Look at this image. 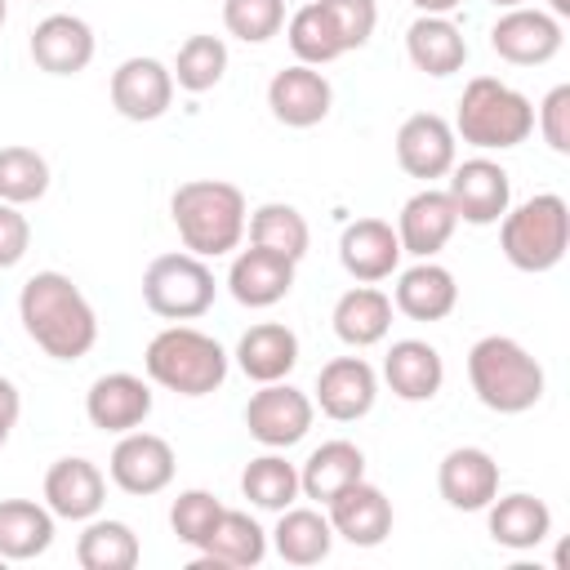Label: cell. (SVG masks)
<instances>
[{"mask_svg": "<svg viewBox=\"0 0 570 570\" xmlns=\"http://www.w3.org/2000/svg\"><path fill=\"white\" fill-rule=\"evenodd\" d=\"M534 134V102L499 76H472L454 111V138L476 151H508Z\"/></svg>", "mask_w": 570, "mask_h": 570, "instance_id": "obj_4", "label": "cell"}, {"mask_svg": "<svg viewBox=\"0 0 570 570\" xmlns=\"http://www.w3.org/2000/svg\"><path fill=\"white\" fill-rule=\"evenodd\" d=\"M485 525H490V539L499 548H512V552H530L539 548L548 534H552V508L525 490L517 494H494L485 503Z\"/></svg>", "mask_w": 570, "mask_h": 570, "instance_id": "obj_25", "label": "cell"}, {"mask_svg": "<svg viewBox=\"0 0 570 570\" xmlns=\"http://www.w3.org/2000/svg\"><path fill=\"white\" fill-rule=\"evenodd\" d=\"M419 13H454L463 0H410Z\"/></svg>", "mask_w": 570, "mask_h": 570, "instance_id": "obj_46", "label": "cell"}, {"mask_svg": "<svg viewBox=\"0 0 570 570\" xmlns=\"http://www.w3.org/2000/svg\"><path fill=\"white\" fill-rule=\"evenodd\" d=\"M45 191H49V160L36 147H22V142L0 147V200L31 205Z\"/></svg>", "mask_w": 570, "mask_h": 570, "instance_id": "obj_39", "label": "cell"}, {"mask_svg": "<svg viewBox=\"0 0 570 570\" xmlns=\"http://www.w3.org/2000/svg\"><path fill=\"white\" fill-rule=\"evenodd\" d=\"M321 9L334 22V36H338L343 53L370 45V36L379 27V4L374 0H321Z\"/></svg>", "mask_w": 570, "mask_h": 570, "instance_id": "obj_42", "label": "cell"}, {"mask_svg": "<svg viewBox=\"0 0 570 570\" xmlns=\"http://www.w3.org/2000/svg\"><path fill=\"white\" fill-rule=\"evenodd\" d=\"M468 383L494 414H525L543 401V365L508 334H485L472 343Z\"/></svg>", "mask_w": 570, "mask_h": 570, "instance_id": "obj_3", "label": "cell"}, {"mask_svg": "<svg viewBox=\"0 0 570 570\" xmlns=\"http://www.w3.org/2000/svg\"><path fill=\"white\" fill-rule=\"evenodd\" d=\"M174 468H178L174 445H169L165 436L138 432V428H134V432H120V441H116V450H111V459H107L111 481H116L125 494H138V499L160 494V490L174 481Z\"/></svg>", "mask_w": 570, "mask_h": 570, "instance_id": "obj_11", "label": "cell"}, {"mask_svg": "<svg viewBox=\"0 0 570 570\" xmlns=\"http://www.w3.org/2000/svg\"><path fill=\"white\" fill-rule=\"evenodd\" d=\"M383 383L392 387L396 401H432L445 383V361L428 338H396L383 356Z\"/></svg>", "mask_w": 570, "mask_h": 570, "instance_id": "obj_24", "label": "cell"}, {"mask_svg": "<svg viewBox=\"0 0 570 570\" xmlns=\"http://www.w3.org/2000/svg\"><path fill=\"white\" fill-rule=\"evenodd\" d=\"M459 160V138H454V125L436 111H414L410 120H401L396 129V165L410 174V178H445Z\"/></svg>", "mask_w": 570, "mask_h": 570, "instance_id": "obj_12", "label": "cell"}, {"mask_svg": "<svg viewBox=\"0 0 570 570\" xmlns=\"http://www.w3.org/2000/svg\"><path fill=\"white\" fill-rule=\"evenodd\" d=\"M379 401V374L365 356H334L316 374V405L334 423H356Z\"/></svg>", "mask_w": 570, "mask_h": 570, "instance_id": "obj_13", "label": "cell"}, {"mask_svg": "<svg viewBox=\"0 0 570 570\" xmlns=\"http://www.w3.org/2000/svg\"><path fill=\"white\" fill-rule=\"evenodd\" d=\"M361 476H365V454H361V445H352V441L338 436V441H321V445L307 454V463L298 468V490L325 508L338 490H347V485L361 481Z\"/></svg>", "mask_w": 570, "mask_h": 570, "instance_id": "obj_31", "label": "cell"}, {"mask_svg": "<svg viewBox=\"0 0 570 570\" xmlns=\"http://www.w3.org/2000/svg\"><path fill=\"white\" fill-rule=\"evenodd\" d=\"M169 218L178 227V240L196 258H223L245 236V191L223 178H191L178 183L169 196Z\"/></svg>", "mask_w": 570, "mask_h": 570, "instance_id": "obj_2", "label": "cell"}, {"mask_svg": "<svg viewBox=\"0 0 570 570\" xmlns=\"http://www.w3.org/2000/svg\"><path fill=\"white\" fill-rule=\"evenodd\" d=\"M548 13L552 18H570V0H548Z\"/></svg>", "mask_w": 570, "mask_h": 570, "instance_id": "obj_47", "label": "cell"}, {"mask_svg": "<svg viewBox=\"0 0 570 570\" xmlns=\"http://www.w3.org/2000/svg\"><path fill=\"white\" fill-rule=\"evenodd\" d=\"M405 53L423 76H454L468 62V40L450 22V13H419L405 31Z\"/></svg>", "mask_w": 570, "mask_h": 570, "instance_id": "obj_29", "label": "cell"}, {"mask_svg": "<svg viewBox=\"0 0 570 570\" xmlns=\"http://www.w3.org/2000/svg\"><path fill=\"white\" fill-rule=\"evenodd\" d=\"M294 258H285V254H272V249H258V245H249V249H240L236 258H232V267H227V289H232V298L240 303V307H276L289 289H294Z\"/></svg>", "mask_w": 570, "mask_h": 570, "instance_id": "obj_21", "label": "cell"}, {"mask_svg": "<svg viewBox=\"0 0 570 570\" xmlns=\"http://www.w3.org/2000/svg\"><path fill=\"white\" fill-rule=\"evenodd\" d=\"M334 334L347 343V347H374L387 338L392 330V298L374 285H352L347 294H338L334 303Z\"/></svg>", "mask_w": 570, "mask_h": 570, "instance_id": "obj_30", "label": "cell"}, {"mask_svg": "<svg viewBox=\"0 0 570 570\" xmlns=\"http://www.w3.org/2000/svg\"><path fill=\"white\" fill-rule=\"evenodd\" d=\"M142 370L156 387L178 392V396H209L223 387L227 379V352L218 338H209L196 325H165L147 352H142Z\"/></svg>", "mask_w": 570, "mask_h": 570, "instance_id": "obj_5", "label": "cell"}, {"mask_svg": "<svg viewBox=\"0 0 570 570\" xmlns=\"http://www.w3.org/2000/svg\"><path fill=\"white\" fill-rule=\"evenodd\" d=\"M494 9H517V4H525V0H490Z\"/></svg>", "mask_w": 570, "mask_h": 570, "instance_id": "obj_48", "label": "cell"}, {"mask_svg": "<svg viewBox=\"0 0 570 570\" xmlns=\"http://www.w3.org/2000/svg\"><path fill=\"white\" fill-rule=\"evenodd\" d=\"M267 107H272V116H276L281 125H289V129H312V125H321V120L330 116L334 89H330V80H325L321 67L294 62V67H285V71L272 76V85H267Z\"/></svg>", "mask_w": 570, "mask_h": 570, "instance_id": "obj_17", "label": "cell"}, {"mask_svg": "<svg viewBox=\"0 0 570 570\" xmlns=\"http://www.w3.org/2000/svg\"><path fill=\"white\" fill-rule=\"evenodd\" d=\"M18 321L27 338L53 361H80L98 343V316L80 285L62 272H36L18 294Z\"/></svg>", "mask_w": 570, "mask_h": 570, "instance_id": "obj_1", "label": "cell"}, {"mask_svg": "<svg viewBox=\"0 0 570 570\" xmlns=\"http://www.w3.org/2000/svg\"><path fill=\"white\" fill-rule=\"evenodd\" d=\"M325 517L334 525V539H347L352 548H379L392 534V499L365 476L338 490L325 503Z\"/></svg>", "mask_w": 570, "mask_h": 570, "instance_id": "obj_16", "label": "cell"}, {"mask_svg": "<svg viewBox=\"0 0 570 570\" xmlns=\"http://www.w3.org/2000/svg\"><path fill=\"white\" fill-rule=\"evenodd\" d=\"M338 263L356 285H379L401 267L396 227L383 218H356L338 236Z\"/></svg>", "mask_w": 570, "mask_h": 570, "instance_id": "obj_18", "label": "cell"}, {"mask_svg": "<svg viewBox=\"0 0 570 570\" xmlns=\"http://www.w3.org/2000/svg\"><path fill=\"white\" fill-rule=\"evenodd\" d=\"M561 45H566L561 18H552L548 9L517 4V9H503L499 22L490 27V49L512 67H543L561 53Z\"/></svg>", "mask_w": 570, "mask_h": 570, "instance_id": "obj_9", "label": "cell"}, {"mask_svg": "<svg viewBox=\"0 0 570 570\" xmlns=\"http://www.w3.org/2000/svg\"><path fill=\"white\" fill-rule=\"evenodd\" d=\"M218 281L196 254H160L142 272V303L165 321H196L214 307Z\"/></svg>", "mask_w": 570, "mask_h": 570, "instance_id": "obj_7", "label": "cell"}, {"mask_svg": "<svg viewBox=\"0 0 570 570\" xmlns=\"http://www.w3.org/2000/svg\"><path fill=\"white\" fill-rule=\"evenodd\" d=\"M18 414H22V396H18L13 379L0 374V450L9 445V436H13V428H18Z\"/></svg>", "mask_w": 570, "mask_h": 570, "instance_id": "obj_45", "label": "cell"}, {"mask_svg": "<svg viewBox=\"0 0 570 570\" xmlns=\"http://www.w3.org/2000/svg\"><path fill=\"white\" fill-rule=\"evenodd\" d=\"M570 245V205L557 191H539L508 205L499 218V249L517 272H552Z\"/></svg>", "mask_w": 570, "mask_h": 570, "instance_id": "obj_6", "label": "cell"}, {"mask_svg": "<svg viewBox=\"0 0 570 570\" xmlns=\"http://www.w3.org/2000/svg\"><path fill=\"white\" fill-rule=\"evenodd\" d=\"M107 503V476L98 472V463L67 454L58 463H49L45 472V508L62 521H89L98 517Z\"/></svg>", "mask_w": 570, "mask_h": 570, "instance_id": "obj_20", "label": "cell"}, {"mask_svg": "<svg viewBox=\"0 0 570 570\" xmlns=\"http://www.w3.org/2000/svg\"><path fill=\"white\" fill-rule=\"evenodd\" d=\"M459 303V285H454V272L432 263V258H419L414 267H405L396 276V289H392V307L405 312L410 321H445Z\"/></svg>", "mask_w": 570, "mask_h": 570, "instance_id": "obj_27", "label": "cell"}, {"mask_svg": "<svg viewBox=\"0 0 570 570\" xmlns=\"http://www.w3.org/2000/svg\"><path fill=\"white\" fill-rule=\"evenodd\" d=\"M436 490L454 512H485L499 494V463L481 445H454L436 468Z\"/></svg>", "mask_w": 570, "mask_h": 570, "instance_id": "obj_19", "label": "cell"}, {"mask_svg": "<svg viewBox=\"0 0 570 570\" xmlns=\"http://www.w3.org/2000/svg\"><path fill=\"white\" fill-rule=\"evenodd\" d=\"M267 557V530L240 512V508H223V517L214 521L209 539L200 543L196 570H240V566H258Z\"/></svg>", "mask_w": 570, "mask_h": 570, "instance_id": "obj_26", "label": "cell"}, {"mask_svg": "<svg viewBox=\"0 0 570 570\" xmlns=\"http://www.w3.org/2000/svg\"><path fill=\"white\" fill-rule=\"evenodd\" d=\"M285 40H289L294 58L307 62V67H325V62L343 58V45H338L334 22L325 18L321 0H307V4H298V9L289 13V22H285Z\"/></svg>", "mask_w": 570, "mask_h": 570, "instance_id": "obj_37", "label": "cell"}, {"mask_svg": "<svg viewBox=\"0 0 570 570\" xmlns=\"http://www.w3.org/2000/svg\"><path fill=\"white\" fill-rule=\"evenodd\" d=\"M445 196L459 214V223H472V227H490L503 218V209L512 205V178L499 160L490 156H472V160H454L450 169V183H445Z\"/></svg>", "mask_w": 570, "mask_h": 570, "instance_id": "obj_10", "label": "cell"}, {"mask_svg": "<svg viewBox=\"0 0 570 570\" xmlns=\"http://www.w3.org/2000/svg\"><path fill=\"white\" fill-rule=\"evenodd\" d=\"M459 227V214L450 205L445 191H436L432 183L423 191H414L401 214H396V240H401V254H414V258H432L445 249V240L454 236Z\"/></svg>", "mask_w": 570, "mask_h": 570, "instance_id": "obj_22", "label": "cell"}, {"mask_svg": "<svg viewBox=\"0 0 570 570\" xmlns=\"http://www.w3.org/2000/svg\"><path fill=\"white\" fill-rule=\"evenodd\" d=\"M223 27L245 45H263L285 27V0H223Z\"/></svg>", "mask_w": 570, "mask_h": 570, "instance_id": "obj_40", "label": "cell"}, {"mask_svg": "<svg viewBox=\"0 0 570 570\" xmlns=\"http://www.w3.org/2000/svg\"><path fill=\"white\" fill-rule=\"evenodd\" d=\"M240 494H245L254 508H263V512H285V508L303 494V490H298V468H294L285 454L267 450V454H258V459L245 463V472H240Z\"/></svg>", "mask_w": 570, "mask_h": 570, "instance_id": "obj_36", "label": "cell"}, {"mask_svg": "<svg viewBox=\"0 0 570 570\" xmlns=\"http://www.w3.org/2000/svg\"><path fill=\"white\" fill-rule=\"evenodd\" d=\"M27 245H31V223L18 205L0 200V272L18 267L27 258Z\"/></svg>", "mask_w": 570, "mask_h": 570, "instance_id": "obj_44", "label": "cell"}, {"mask_svg": "<svg viewBox=\"0 0 570 570\" xmlns=\"http://www.w3.org/2000/svg\"><path fill=\"white\" fill-rule=\"evenodd\" d=\"M31 58L49 76H76L94 62V27L76 13H49L31 31Z\"/></svg>", "mask_w": 570, "mask_h": 570, "instance_id": "obj_23", "label": "cell"}, {"mask_svg": "<svg viewBox=\"0 0 570 570\" xmlns=\"http://www.w3.org/2000/svg\"><path fill=\"white\" fill-rule=\"evenodd\" d=\"M0 570H4V557H0Z\"/></svg>", "mask_w": 570, "mask_h": 570, "instance_id": "obj_50", "label": "cell"}, {"mask_svg": "<svg viewBox=\"0 0 570 570\" xmlns=\"http://www.w3.org/2000/svg\"><path fill=\"white\" fill-rule=\"evenodd\" d=\"M174 85L187 89V94H205L223 80L227 71V45L218 36H187L174 53Z\"/></svg>", "mask_w": 570, "mask_h": 570, "instance_id": "obj_38", "label": "cell"}, {"mask_svg": "<svg viewBox=\"0 0 570 570\" xmlns=\"http://www.w3.org/2000/svg\"><path fill=\"white\" fill-rule=\"evenodd\" d=\"M272 548L289 566H316L334 548V525H330V517L321 508H294L289 503L281 512L276 530H272Z\"/></svg>", "mask_w": 570, "mask_h": 570, "instance_id": "obj_32", "label": "cell"}, {"mask_svg": "<svg viewBox=\"0 0 570 570\" xmlns=\"http://www.w3.org/2000/svg\"><path fill=\"white\" fill-rule=\"evenodd\" d=\"M218 517H223V503H218V494H209V490H183V494L174 499V508H169V525H174L178 543H187V548H196V552H200V543L209 539V530H214Z\"/></svg>", "mask_w": 570, "mask_h": 570, "instance_id": "obj_41", "label": "cell"}, {"mask_svg": "<svg viewBox=\"0 0 570 570\" xmlns=\"http://www.w3.org/2000/svg\"><path fill=\"white\" fill-rule=\"evenodd\" d=\"M316 419V401L298 387H289L285 379L276 383H258V392L245 401V428L258 445L267 450H289L312 432Z\"/></svg>", "mask_w": 570, "mask_h": 570, "instance_id": "obj_8", "label": "cell"}, {"mask_svg": "<svg viewBox=\"0 0 570 570\" xmlns=\"http://www.w3.org/2000/svg\"><path fill=\"white\" fill-rule=\"evenodd\" d=\"M174 102V71L160 62V58H125L116 71H111V107L125 116V120H160Z\"/></svg>", "mask_w": 570, "mask_h": 570, "instance_id": "obj_14", "label": "cell"}, {"mask_svg": "<svg viewBox=\"0 0 570 570\" xmlns=\"http://www.w3.org/2000/svg\"><path fill=\"white\" fill-rule=\"evenodd\" d=\"M151 414V387L129 374V370H111V374H98L85 392V419L98 428V432H134L142 428Z\"/></svg>", "mask_w": 570, "mask_h": 570, "instance_id": "obj_15", "label": "cell"}, {"mask_svg": "<svg viewBox=\"0 0 570 570\" xmlns=\"http://www.w3.org/2000/svg\"><path fill=\"white\" fill-rule=\"evenodd\" d=\"M245 232H249V245L258 249H272V254H285V258H303L307 245H312V232H307V218L285 205V200H267L258 205L249 218H245Z\"/></svg>", "mask_w": 570, "mask_h": 570, "instance_id": "obj_35", "label": "cell"}, {"mask_svg": "<svg viewBox=\"0 0 570 570\" xmlns=\"http://www.w3.org/2000/svg\"><path fill=\"white\" fill-rule=\"evenodd\" d=\"M142 557L134 525L116 521V517H89L80 539H76V561L85 570H134Z\"/></svg>", "mask_w": 570, "mask_h": 570, "instance_id": "obj_34", "label": "cell"}, {"mask_svg": "<svg viewBox=\"0 0 570 570\" xmlns=\"http://www.w3.org/2000/svg\"><path fill=\"white\" fill-rule=\"evenodd\" d=\"M236 365L249 383H276L289 379V370L298 365V334L281 321H258L240 334L236 343Z\"/></svg>", "mask_w": 570, "mask_h": 570, "instance_id": "obj_28", "label": "cell"}, {"mask_svg": "<svg viewBox=\"0 0 570 570\" xmlns=\"http://www.w3.org/2000/svg\"><path fill=\"white\" fill-rule=\"evenodd\" d=\"M534 125H539L543 142L557 156H570V85H557V89L543 94V102L534 111Z\"/></svg>", "mask_w": 570, "mask_h": 570, "instance_id": "obj_43", "label": "cell"}, {"mask_svg": "<svg viewBox=\"0 0 570 570\" xmlns=\"http://www.w3.org/2000/svg\"><path fill=\"white\" fill-rule=\"evenodd\" d=\"M53 512L31 499H0V557L36 561L53 543Z\"/></svg>", "mask_w": 570, "mask_h": 570, "instance_id": "obj_33", "label": "cell"}, {"mask_svg": "<svg viewBox=\"0 0 570 570\" xmlns=\"http://www.w3.org/2000/svg\"><path fill=\"white\" fill-rule=\"evenodd\" d=\"M4 18H9V0H0V27H4Z\"/></svg>", "mask_w": 570, "mask_h": 570, "instance_id": "obj_49", "label": "cell"}]
</instances>
